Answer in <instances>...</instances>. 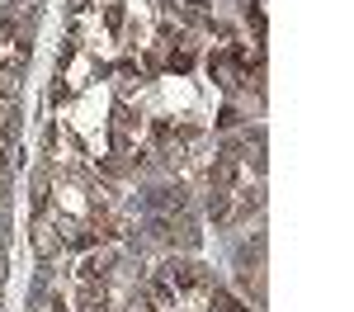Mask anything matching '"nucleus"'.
Here are the masks:
<instances>
[{
  "instance_id": "1a4fd4ad",
  "label": "nucleus",
  "mask_w": 354,
  "mask_h": 312,
  "mask_svg": "<svg viewBox=\"0 0 354 312\" xmlns=\"http://www.w3.org/2000/svg\"><path fill=\"white\" fill-rule=\"evenodd\" d=\"M15 118H19L15 113V100H0V133L5 138H15Z\"/></svg>"
},
{
  "instance_id": "4468645a",
  "label": "nucleus",
  "mask_w": 354,
  "mask_h": 312,
  "mask_svg": "<svg viewBox=\"0 0 354 312\" xmlns=\"http://www.w3.org/2000/svg\"><path fill=\"white\" fill-rule=\"evenodd\" d=\"M128 312H156V308H151L147 298H137V293H133V303H128Z\"/></svg>"
},
{
  "instance_id": "9d476101",
  "label": "nucleus",
  "mask_w": 354,
  "mask_h": 312,
  "mask_svg": "<svg viewBox=\"0 0 354 312\" xmlns=\"http://www.w3.org/2000/svg\"><path fill=\"white\" fill-rule=\"evenodd\" d=\"M245 24L255 28V38H265V10H260V0H255V5L245 10Z\"/></svg>"
},
{
  "instance_id": "2eb2a0df",
  "label": "nucleus",
  "mask_w": 354,
  "mask_h": 312,
  "mask_svg": "<svg viewBox=\"0 0 354 312\" xmlns=\"http://www.w3.org/2000/svg\"><path fill=\"white\" fill-rule=\"evenodd\" d=\"M0 284H5V251H0Z\"/></svg>"
},
{
  "instance_id": "ddd939ff",
  "label": "nucleus",
  "mask_w": 354,
  "mask_h": 312,
  "mask_svg": "<svg viewBox=\"0 0 354 312\" xmlns=\"http://www.w3.org/2000/svg\"><path fill=\"white\" fill-rule=\"evenodd\" d=\"M66 95H71V85H62V76H57V85H53V104H62Z\"/></svg>"
},
{
  "instance_id": "0eeeda50",
  "label": "nucleus",
  "mask_w": 354,
  "mask_h": 312,
  "mask_svg": "<svg viewBox=\"0 0 354 312\" xmlns=\"http://www.w3.org/2000/svg\"><path fill=\"white\" fill-rule=\"evenodd\" d=\"M33 208H38V213H43V208H48V170H38V175H33Z\"/></svg>"
},
{
  "instance_id": "f257e3e1",
  "label": "nucleus",
  "mask_w": 354,
  "mask_h": 312,
  "mask_svg": "<svg viewBox=\"0 0 354 312\" xmlns=\"http://www.w3.org/2000/svg\"><path fill=\"white\" fill-rule=\"evenodd\" d=\"M161 279L180 293V288H198V284H208V270L198 265V260H185V255H170L161 270Z\"/></svg>"
},
{
  "instance_id": "20e7f679",
  "label": "nucleus",
  "mask_w": 354,
  "mask_h": 312,
  "mask_svg": "<svg viewBox=\"0 0 354 312\" xmlns=\"http://www.w3.org/2000/svg\"><path fill=\"white\" fill-rule=\"evenodd\" d=\"M113 265H118V255H113V251H100V255H90V260L81 265V275L90 284H100V279H109V275H113Z\"/></svg>"
},
{
  "instance_id": "39448f33",
  "label": "nucleus",
  "mask_w": 354,
  "mask_h": 312,
  "mask_svg": "<svg viewBox=\"0 0 354 312\" xmlns=\"http://www.w3.org/2000/svg\"><path fill=\"white\" fill-rule=\"evenodd\" d=\"M213 312H250V308H245V303L236 298V293H232V288L213 284Z\"/></svg>"
},
{
  "instance_id": "f03ea898",
  "label": "nucleus",
  "mask_w": 354,
  "mask_h": 312,
  "mask_svg": "<svg viewBox=\"0 0 354 312\" xmlns=\"http://www.w3.org/2000/svg\"><path fill=\"white\" fill-rule=\"evenodd\" d=\"M28 241H33V251L43 255V260H53V255L62 251V232H57L43 213H38V218H33V227H28Z\"/></svg>"
},
{
  "instance_id": "7ed1b4c3",
  "label": "nucleus",
  "mask_w": 354,
  "mask_h": 312,
  "mask_svg": "<svg viewBox=\"0 0 354 312\" xmlns=\"http://www.w3.org/2000/svg\"><path fill=\"white\" fill-rule=\"evenodd\" d=\"M133 113H128V104H113V147H118V152H128V147H133Z\"/></svg>"
},
{
  "instance_id": "f8f14e48",
  "label": "nucleus",
  "mask_w": 354,
  "mask_h": 312,
  "mask_svg": "<svg viewBox=\"0 0 354 312\" xmlns=\"http://www.w3.org/2000/svg\"><path fill=\"white\" fill-rule=\"evenodd\" d=\"M104 19H109V28H123L128 15H123V5H109V10H104Z\"/></svg>"
},
{
  "instance_id": "423d86ee",
  "label": "nucleus",
  "mask_w": 354,
  "mask_h": 312,
  "mask_svg": "<svg viewBox=\"0 0 354 312\" xmlns=\"http://www.w3.org/2000/svg\"><path fill=\"white\" fill-rule=\"evenodd\" d=\"M147 293H151V298H147L151 308H165V303H175V288H170V284H165L161 275H156V279L147 284Z\"/></svg>"
},
{
  "instance_id": "6e6552de",
  "label": "nucleus",
  "mask_w": 354,
  "mask_h": 312,
  "mask_svg": "<svg viewBox=\"0 0 354 312\" xmlns=\"http://www.w3.org/2000/svg\"><path fill=\"white\" fill-rule=\"evenodd\" d=\"M100 170H104V175H109V180H128V161H123V156H104V161H100Z\"/></svg>"
},
{
  "instance_id": "9b49d317",
  "label": "nucleus",
  "mask_w": 354,
  "mask_h": 312,
  "mask_svg": "<svg viewBox=\"0 0 354 312\" xmlns=\"http://www.w3.org/2000/svg\"><path fill=\"white\" fill-rule=\"evenodd\" d=\"M236 123H241V109H236V104H227V109L218 113V128H236Z\"/></svg>"
}]
</instances>
